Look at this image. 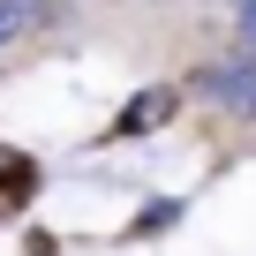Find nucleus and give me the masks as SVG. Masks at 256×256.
Segmentation results:
<instances>
[{"label": "nucleus", "instance_id": "1", "mask_svg": "<svg viewBox=\"0 0 256 256\" xmlns=\"http://www.w3.org/2000/svg\"><path fill=\"white\" fill-rule=\"evenodd\" d=\"M188 90H196L211 113H226V120H256V53H226V60L196 68Z\"/></svg>", "mask_w": 256, "mask_h": 256}, {"label": "nucleus", "instance_id": "2", "mask_svg": "<svg viewBox=\"0 0 256 256\" xmlns=\"http://www.w3.org/2000/svg\"><path fill=\"white\" fill-rule=\"evenodd\" d=\"M174 106H181V90H174V83H151V90H144L136 106H128V113L113 120V128H120V136H144V128H158V120H166Z\"/></svg>", "mask_w": 256, "mask_h": 256}, {"label": "nucleus", "instance_id": "3", "mask_svg": "<svg viewBox=\"0 0 256 256\" xmlns=\"http://www.w3.org/2000/svg\"><path fill=\"white\" fill-rule=\"evenodd\" d=\"M30 30H38V0H0V53L23 46Z\"/></svg>", "mask_w": 256, "mask_h": 256}, {"label": "nucleus", "instance_id": "4", "mask_svg": "<svg viewBox=\"0 0 256 256\" xmlns=\"http://www.w3.org/2000/svg\"><path fill=\"white\" fill-rule=\"evenodd\" d=\"M234 53H256V0H234Z\"/></svg>", "mask_w": 256, "mask_h": 256}]
</instances>
